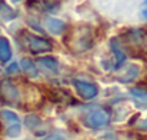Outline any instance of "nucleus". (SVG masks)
<instances>
[{"label":"nucleus","mask_w":147,"mask_h":140,"mask_svg":"<svg viewBox=\"0 0 147 140\" xmlns=\"http://www.w3.org/2000/svg\"><path fill=\"white\" fill-rule=\"evenodd\" d=\"M64 43L71 51L74 53H82L90 49L93 45V34L89 27L86 26H77L71 32L67 33L64 37Z\"/></svg>","instance_id":"nucleus-1"},{"label":"nucleus","mask_w":147,"mask_h":140,"mask_svg":"<svg viewBox=\"0 0 147 140\" xmlns=\"http://www.w3.org/2000/svg\"><path fill=\"white\" fill-rule=\"evenodd\" d=\"M110 123V112L107 109H94L86 116V124L92 129H100Z\"/></svg>","instance_id":"nucleus-2"},{"label":"nucleus","mask_w":147,"mask_h":140,"mask_svg":"<svg viewBox=\"0 0 147 140\" xmlns=\"http://www.w3.org/2000/svg\"><path fill=\"white\" fill-rule=\"evenodd\" d=\"M0 119L6 124V133L9 137H17L20 135V120L19 116L11 110H1Z\"/></svg>","instance_id":"nucleus-3"},{"label":"nucleus","mask_w":147,"mask_h":140,"mask_svg":"<svg viewBox=\"0 0 147 140\" xmlns=\"http://www.w3.org/2000/svg\"><path fill=\"white\" fill-rule=\"evenodd\" d=\"M26 42H27V47L29 50L33 53V54H40V53H46L50 51L53 46L47 39H43L40 36H36V34H26Z\"/></svg>","instance_id":"nucleus-4"},{"label":"nucleus","mask_w":147,"mask_h":140,"mask_svg":"<svg viewBox=\"0 0 147 140\" xmlns=\"http://www.w3.org/2000/svg\"><path fill=\"white\" fill-rule=\"evenodd\" d=\"M73 85H74V87H76L79 96H80L82 99H84V100H92V99H94L98 93L97 86L93 85V83L83 82V80H74Z\"/></svg>","instance_id":"nucleus-5"},{"label":"nucleus","mask_w":147,"mask_h":140,"mask_svg":"<svg viewBox=\"0 0 147 140\" xmlns=\"http://www.w3.org/2000/svg\"><path fill=\"white\" fill-rule=\"evenodd\" d=\"M0 93L4 97V100H7L9 103H16L19 100V90L13 85V82L9 80V79L1 80V83H0Z\"/></svg>","instance_id":"nucleus-6"},{"label":"nucleus","mask_w":147,"mask_h":140,"mask_svg":"<svg viewBox=\"0 0 147 140\" xmlns=\"http://www.w3.org/2000/svg\"><path fill=\"white\" fill-rule=\"evenodd\" d=\"M110 47H111V51H113V54H114V57H116L114 69H120V67H121V64L126 62V53L123 51L121 46L119 45L117 39H111V42H110Z\"/></svg>","instance_id":"nucleus-7"},{"label":"nucleus","mask_w":147,"mask_h":140,"mask_svg":"<svg viewBox=\"0 0 147 140\" xmlns=\"http://www.w3.org/2000/svg\"><path fill=\"white\" fill-rule=\"evenodd\" d=\"M11 59V46L6 37H0V62L7 63Z\"/></svg>","instance_id":"nucleus-8"},{"label":"nucleus","mask_w":147,"mask_h":140,"mask_svg":"<svg viewBox=\"0 0 147 140\" xmlns=\"http://www.w3.org/2000/svg\"><path fill=\"white\" fill-rule=\"evenodd\" d=\"M46 27H47V30H49L51 34H56V36L61 34V33L66 30L64 22H61V20H59V19H49L47 23H46Z\"/></svg>","instance_id":"nucleus-9"},{"label":"nucleus","mask_w":147,"mask_h":140,"mask_svg":"<svg viewBox=\"0 0 147 140\" xmlns=\"http://www.w3.org/2000/svg\"><path fill=\"white\" fill-rule=\"evenodd\" d=\"M139 73H140V67L136 66V64H130V66L127 67V70H126L124 73H121V76L119 77V80H121V82H124V83H129V82L134 80V79L139 76Z\"/></svg>","instance_id":"nucleus-10"},{"label":"nucleus","mask_w":147,"mask_h":140,"mask_svg":"<svg viewBox=\"0 0 147 140\" xmlns=\"http://www.w3.org/2000/svg\"><path fill=\"white\" fill-rule=\"evenodd\" d=\"M39 64H42L45 69H47V70L53 72V73H57L59 72V63H57V60L54 57H49V56L40 57L39 59Z\"/></svg>","instance_id":"nucleus-11"},{"label":"nucleus","mask_w":147,"mask_h":140,"mask_svg":"<svg viewBox=\"0 0 147 140\" xmlns=\"http://www.w3.org/2000/svg\"><path fill=\"white\" fill-rule=\"evenodd\" d=\"M20 66H22V69H23L30 77H36V76H37V67H36V64H34L30 59H22Z\"/></svg>","instance_id":"nucleus-12"},{"label":"nucleus","mask_w":147,"mask_h":140,"mask_svg":"<svg viewBox=\"0 0 147 140\" xmlns=\"http://www.w3.org/2000/svg\"><path fill=\"white\" fill-rule=\"evenodd\" d=\"M0 14H1V17H3L4 20H11V19H14V17L17 16V13H16L9 4H6V3L1 1V0H0Z\"/></svg>","instance_id":"nucleus-13"},{"label":"nucleus","mask_w":147,"mask_h":140,"mask_svg":"<svg viewBox=\"0 0 147 140\" xmlns=\"http://www.w3.org/2000/svg\"><path fill=\"white\" fill-rule=\"evenodd\" d=\"M133 96H136L139 100L142 101H147V90H142V89H131L130 90Z\"/></svg>","instance_id":"nucleus-14"},{"label":"nucleus","mask_w":147,"mask_h":140,"mask_svg":"<svg viewBox=\"0 0 147 140\" xmlns=\"http://www.w3.org/2000/svg\"><path fill=\"white\" fill-rule=\"evenodd\" d=\"M17 70H19V63H11V64H9L7 69H6L7 74H13V73H16Z\"/></svg>","instance_id":"nucleus-15"},{"label":"nucleus","mask_w":147,"mask_h":140,"mask_svg":"<svg viewBox=\"0 0 147 140\" xmlns=\"http://www.w3.org/2000/svg\"><path fill=\"white\" fill-rule=\"evenodd\" d=\"M139 127H140L142 130H147V120H144V122H142V123L139 124Z\"/></svg>","instance_id":"nucleus-16"},{"label":"nucleus","mask_w":147,"mask_h":140,"mask_svg":"<svg viewBox=\"0 0 147 140\" xmlns=\"http://www.w3.org/2000/svg\"><path fill=\"white\" fill-rule=\"evenodd\" d=\"M143 17L147 20V9H144V10H143Z\"/></svg>","instance_id":"nucleus-17"},{"label":"nucleus","mask_w":147,"mask_h":140,"mask_svg":"<svg viewBox=\"0 0 147 140\" xmlns=\"http://www.w3.org/2000/svg\"><path fill=\"white\" fill-rule=\"evenodd\" d=\"M144 4H146V6H147V0H144Z\"/></svg>","instance_id":"nucleus-18"},{"label":"nucleus","mask_w":147,"mask_h":140,"mask_svg":"<svg viewBox=\"0 0 147 140\" xmlns=\"http://www.w3.org/2000/svg\"><path fill=\"white\" fill-rule=\"evenodd\" d=\"M13 1H22V0H13Z\"/></svg>","instance_id":"nucleus-19"}]
</instances>
